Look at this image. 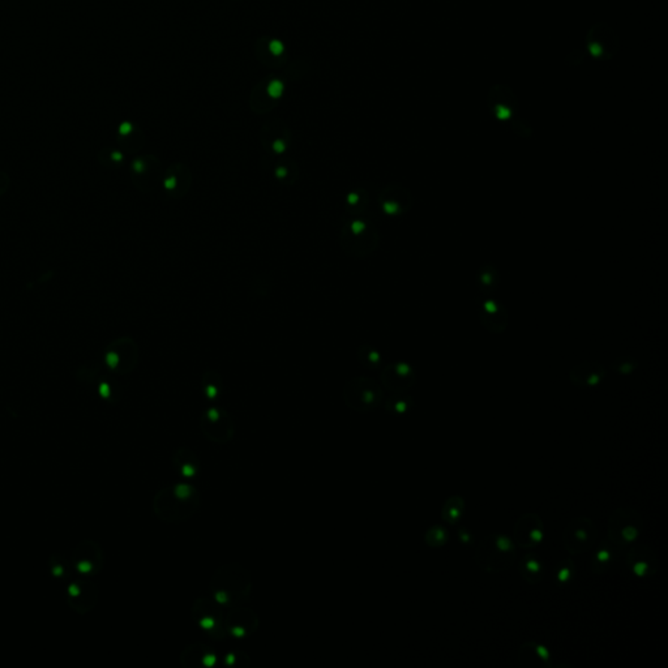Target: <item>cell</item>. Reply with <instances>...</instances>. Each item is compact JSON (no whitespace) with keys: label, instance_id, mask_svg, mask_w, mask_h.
Segmentation results:
<instances>
[{"label":"cell","instance_id":"obj_7","mask_svg":"<svg viewBox=\"0 0 668 668\" xmlns=\"http://www.w3.org/2000/svg\"><path fill=\"white\" fill-rule=\"evenodd\" d=\"M488 101L491 110L499 119L506 121L513 116L517 107V98L509 86L503 84L494 85L488 94Z\"/></svg>","mask_w":668,"mask_h":668},{"label":"cell","instance_id":"obj_19","mask_svg":"<svg viewBox=\"0 0 668 668\" xmlns=\"http://www.w3.org/2000/svg\"><path fill=\"white\" fill-rule=\"evenodd\" d=\"M363 228H364V225H363V222H354V225H352V231H354L355 234H358V233H360V231H362Z\"/></svg>","mask_w":668,"mask_h":668},{"label":"cell","instance_id":"obj_21","mask_svg":"<svg viewBox=\"0 0 668 668\" xmlns=\"http://www.w3.org/2000/svg\"><path fill=\"white\" fill-rule=\"evenodd\" d=\"M165 185L166 188H174L175 185H176V180H175L174 178H170V179L166 180Z\"/></svg>","mask_w":668,"mask_h":668},{"label":"cell","instance_id":"obj_10","mask_svg":"<svg viewBox=\"0 0 668 668\" xmlns=\"http://www.w3.org/2000/svg\"><path fill=\"white\" fill-rule=\"evenodd\" d=\"M520 573L526 582L535 585L545 577L543 561L536 554H526L520 563Z\"/></svg>","mask_w":668,"mask_h":668},{"label":"cell","instance_id":"obj_14","mask_svg":"<svg viewBox=\"0 0 668 668\" xmlns=\"http://www.w3.org/2000/svg\"><path fill=\"white\" fill-rule=\"evenodd\" d=\"M576 575V566L572 559H564L559 563L556 569V582L557 585L564 586L569 584Z\"/></svg>","mask_w":668,"mask_h":668},{"label":"cell","instance_id":"obj_18","mask_svg":"<svg viewBox=\"0 0 668 668\" xmlns=\"http://www.w3.org/2000/svg\"><path fill=\"white\" fill-rule=\"evenodd\" d=\"M282 50H283V46H282L281 42L273 41L270 43V52H273V54L278 55V54L282 52Z\"/></svg>","mask_w":668,"mask_h":668},{"label":"cell","instance_id":"obj_5","mask_svg":"<svg viewBox=\"0 0 668 668\" xmlns=\"http://www.w3.org/2000/svg\"><path fill=\"white\" fill-rule=\"evenodd\" d=\"M545 539V524L535 512L522 514L514 525L513 541L515 545L530 550L541 545Z\"/></svg>","mask_w":668,"mask_h":668},{"label":"cell","instance_id":"obj_20","mask_svg":"<svg viewBox=\"0 0 668 668\" xmlns=\"http://www.w3.org/2000/svg\"><path fill=\"white\" fill-rule=\"evenodd\" d=\"M283 149H285V145H283L282 141H276V143H274V150H276V152L281 153V152H283Z\"/></svg>","mask_w":668,"mask_h":668},{"label":"cell","instance_id":"obj_12","mask_svg":"<svg viewBox=\"0 0 668 668\" xmlns=\"http://www.w3.org/2000/svg\"><path fill=\"white\" fill-rule=\"evenodd\" d=\"M466 509L465 499L460 495H453L445 500L442 505V518L448 524L456 525L460 522Z\"/></svg>","mask_w":668,"mask_h":668},{"label":"cell","instance_id":"obj_3","mask_svg":"<svg viewBox=\"0 0 668 668\" xmlns=\"http://www.w3.org/2000/svg\"><path fill=\"white\" fill-rule=\"evenodd\" d=\"M596 526L586 515L570 520L563 533V545L570 555H581L596 545Z\"/></svg>","mask_w":668,"mask_h":668},{"label":"cell","instance_id":"obj_25","mask_svg":"<svg viewBox=\"0 0 668 668\" xmlns=\"http://www.w3.org/2000/svg\"><path fill=\"white\" fill-rule=\"evenodd\" d=\"M277 175L278 176H283V175H285V170H283V169H279V170H277Z\"/></svg>","mask_w":668,"mask_h":668},{"label":"cell","instance_id":"obj_8","mask_svg":"<svg viewBox=\"0 0 668 668\" xmlns=\"http://www.w3.org/2000/svg\"><path fill=\"white\" fill-rule=\"evenodd\" d=\"M518 657L526 667H552L551 650L535 641H527L521 645Z\"/></svg>","mask_w":668,"mask_h":668},{"label":"cell","instance_id":"obj_1","mask_svg":"<svg viewBox=\"0 0 668 668\" xmlns=\"http://www.w3.org/2000/svg\"><path fill=\"white\" fill-rule=\"evenodd\" d=\"M515 559V543L505 534L487 535L475 550V563L487 573H502Z\"/></svg>","mask_w":668,"mask_h":668},{"label":"cell","instance_id":"obj_2","mask_svg":"<svg viewBox=\"0 0 668 668\" xmlns=\"http://www.w3.org/2000/svg\"><path fill=\"white\" fill-rule=\"evenodd\" d=\"M644 530V520L636 509L621 506L608 518V539L616 547H626L637 541Z\"/></svg>","mask_w":668,"mask_h":668},{"label":"cell","instance_id":"obj_26","mask_svg":"<svg viewBox=\"0 0 668 668\" xmlns=\"http://www.w3.org/2000/svg\"><path fill=\"white\" fill-rule=\"evenodd\" d=\"M209 394H210V396L216 394V389H213V388H209Z\"/></svg>","mask_w":668,"mask_h":668},{"label":"cell","instance_id":"obj_15","mask_svg":"<svg viewBox=\"0 0 668 668\" xmlns=\"http://www.w3.org/2000/svg\"><path fill=\"white\" fill-rule=\"evenodd\" d=\"M412 406V401L410 398H398V400L393 402L391 409L397 414H403V412H407Z\"/></svg>","mask_w":668,"mask_h":668},{"label":"cell","instance_id":"obj_9","mask_svg":"<svg viewBox=\"0 0 668 668\" xmlns=\"http://www.w3.org/2000/svg\"><path fill=\"white\" fill-rule=\"evenodd\" d=\"M605 376L606 371L596 363H584L570 372V380L580 388L596 387L602 382Z\"/></svg>","mask_w":668,"mask_h":668},{"label":"cell","instance_id":"obj_24","mask_svg":"<svg viewBox=\"0 0 668 668\" xmlns=\"http://www.w3.org/2000/svg\"><path fill=\"white\" fill-rule=\"evenodd\" d=\"M134 169H136L137 171H141V170H143V164H141V162H136V164H134Z\"/></svg>","mask_w":668,"mask_h":668},{"label":"cell","instance_id":"obj_13","mask_svg":"<svg viewBox=\"0 0 668 668\" xmlns=\"http://www.w3.org/2000/svg\"><path fill=\"white\" fill-rule=\"evenodd\" d=\"M424 542L432 548H440L449 542L448 530L442 525H433L424 534Z\"/></svg>","mask_w":668,"mask_h":668},{"label":"cell","instance_id":"obj_22","mask_svg":"<svg viewBox=\"0 0 668 668\" xmlns=\"http://www.w3.org/2000/svg\"><path fill=\"white\" fill-rule=\"evenodd\" d=\"M130 131H131V125L128 123L123 124V125L121 127V132H122V134H128Z\"/></svg>","mask_w":668,"mask_h":668},{"label":"cell","instance_id":"obj_16","mask_svg":"<svg viewBox=\"0 0 668 668\" xmlns=\"http://www.w3.org/2000/svg\"><path fill=\"white\" fill-rule=\"evenodd\" d=\"M457 535H458V539H460V542H461L463 545H473V534H472V531H470V530H467L466 527H460V529H458V534Z\"/></svg>","mask_w":668,"mask_h":668},{"label":"cell","instance_id":"obj_17","mask_svg":"<svg viewBox=\"0 0 668 668\" xmlns=\"http://www.w3.org/2000/svg\"><path fill=\"white\" fill-rule=\"evenodd\" d=\"M282 89H283L282 84L279 83V81H273V83H270V85H269L267 92H269V94H270L272 97H279L281 93H282Z\"/></svg>","mask_w":668,"mask_h":668},{"label":"cell","instance_id":"obj_4","mask_svg":"<svg viewBox=\"0 0 668 668\" xmlns=\"http://www.w3.org/2000/svg\"><path fill=\"white\" fill-rule=\"evenodd\" d=\"M617 34L603 21L594 24L586 34V46L589 52L599 61H609L617 52Z\"/></svg>","mask_w":668,"mask_h":668},{"label":"cell","instance_id":"obj_11","mask_svg":"<svg viewBox=\"0 0 668 668\" xmlns=\"http://www.w3.org/2000/svg\"><path fill=\"white\" fill-rule=\"evenodd\" d=\"M615 551H616V545H614L609 539L607 542L605 541L598 547L596 555L591 559V570L596 575L606 573L615 560Z\"/></svg>","mask_w":668,"mask_h":668},{"label":"cell","instance_id":"obj_6","mask_svg":"<svg viewBox=\"0 0 668 668\" xmlns=\"http://www.w3.org/2000/svg\"><path fill=\"white\" fill-rule=\"evenodd\" d=\"M627 566L632 575L638 578L654 576L658 570V557L648 545H637L628 551Z\"/></svg>","mask_w":668,"mask_h":668},{"label":"cell","instance_id":"obj_23","mask_svg":"<svg viewBox=\"0 0 668 668\" xmlns=\"http://www.w3.org/2000/svg\"><path fill=\"white\" fill-rule=\"evenodd\" d=\"M357 200H358V196L357 195L349 196L350 204H355V203H357Z\"/></svg>","mask_w":668,"mask_h":668}]
</instances>
